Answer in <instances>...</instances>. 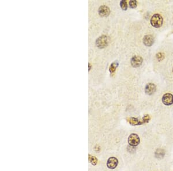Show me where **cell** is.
Here are the masks:
<instances>
[{
  "label": "cell",
  "instance_id": "6da1fadb",
  "mask_svg": "<svg viewBox=\"0 0 173 171\" xmlns=\"http://www.w3.org/2000/svg\"><path fill=\"white\" fill-rule=\"evenodd\" d=\"M163 22V17L159 14H154V16H152L151 19V24L152 26L156 28H160L162 26Z\"/></svg>",
  "mask_w": 173,
  "mask_h": 171
},
{
  "label": "cell",
  "instance_id": "7a4b0ae2",
  "mask_svg": "<svg viewBox=\"0 0 173 171\" xmlns=\"http://www.w3.org/2000/svg\"><path fill=\"white\" fill-rule=\"evenodd\" d=\"M128 142L130 146L132 147H136L139 145L140 142V139L137 134L133 133L129 136Z\"/></svg>",
  "mask_w": 173,
  "mask_h": 171
},
{
  "label": "cell",
  "instance_id": "3957f363",
  "mask_svg": "<svg viewBox=\"0 0 173 171\" xmlns=\"http://www.w3.org/2000/svg\"><path fill=\"white\" fill-rule=\"evenodd\" d=\"M109 43V38L106 35H102L96 41V45L99 48L106 47Z\"/></svg>",
  "mask_w": 173,
  "mask_h": 171
},
{
  "label": "cell",
  "instance_id": "277c9868",
  "mask_svg": "<svg viewBox=\"0 0 173 171\" xmlns=\"http://www.w3.org/2000/svg\"><path fill=\"white\" fill-rule=\"evenodd\" d=\"M118 164V160L115 157H110L107 161V167L109 169L114 170L117 168Z\"/></svg>",
  "mask_w": 173,
  "mask_h": 171
},
{
  "label": "cell",
  "instance_id": "5b68a950",
  "mask_svg": "<svg viewBox=\"0 0 173 171\" xmlns=\"http://www.w3.org/2000/svg\"><path fill=\"white\" fill-rule=\"evenodd\" d=\"M143 58L138 55H135L131 59V65L134 68L139 67L143 63Z\"/></svg>",
  "mask_w": 173,
  "mask_h": 171
},
{
  "label": "cell",
  "instance_id": "8992f818",
  "mask_svg": "<svg viewBox=\"0 0 173 171\" xmlns=\"http://www.w3.org/2000/svg\"><path fill=\"white\" fill-rule=\"evenodd\" d=\"M162 102L166 105H170L173 104V95L170 93H166L162 97Z\"/></svg>",
  "mask_w": 173,
  "mask_h": 171
},
{
  "label": "cell",
  "instance_id": "52a82bcc",
  "mask_svg": "<svg viewBox=\"0 0 173 171\" xmlns=\"http://www.w3.org/2000/svg\"><path fill=\"white\" fill-rule=\"evenodd\" d=\"M98 13L102 17H107L110 14V10L108 6L106 5H102L99 8Z\"/></svg>",
  "mask_w": 173,
  "mask_h": 171
},
{
  "label": "cell",
  "instance_id": "ba28073f",
  "mask_svg": "<svg viewBox=\"0 0 173 171\" xmlns=\"http://www.w3.org/2000/svg\"><path fill=\"white\" fill-rule=\"evenodd\" d=\"M156 89V88L154 84L149 83L145 86V92L146 94H147L148 95H151L155 92Z\"/></svg>",
  "mask_w": 173,
  "mask_h": 171
},
{
  "label": "cell",
  "instance_id": "9c48e42d",
  "mask_svg": "<svg viewBox=\"0 0 173 171\" xmlns=\"http://www.w3.org/2000/svg\"><path fill=\"white\" fill-rule=\"evenodd\" d=\"M143 42L146 46L150 47L154 43V38L151 35H146L143 38Z\"/></svg>",
  "mask_w": 173,
  "mask_h": 171
},
{
  "label": "cell",
  "instance_id": "30bf717a",
  "mask_svg": "<svg viewBox=\"0 0 173 171\" xmlns=\"http://www.w3.org/2000/svg\"><path fill=\"white\" fill-rule=\"evenodd\" d=\"M128 122L130 123V125L131 126H138V125H141L143 123L141 121H139L137 118H130L128 119Z\"/></svg>",
  "mask_w": 173,
  "mask_h": 171
},
{
  "label": "cell",
  "instance_id": "8fae6325",
  "mask_svg": "<svg viewBox=\"0 0 173 171\" xmlns=\"http://www.w3.org/2000/svg\"><path fill=\"white\" fill-rule=\"evenodd\" d=\"M165 152L163 149H161V148H159L158 149L155 153V156L156 159H163L164 157H165Z\"/></svg>",
  "mask_w": 173,
  "mask_h": 171
},
{
  "label": "cell",
  "instance_id": "7c38bea8",
  "mask_svg": "<svg viewBox=\"0 0 173 171\" xmlns=\"http://www.w3.org/2000/svg\"><path fill=\"white\" fill-rule=\"evenodd\" d=\"M118 65H119V63L117 61H115V62H113L110 65V66L109 67V71H110V73L111 74H113V73H114V72H116V69H117Z\"/></svg>",
  "mask_w": 173,
  "mask_h": 171
},
{
  "label": "cell",
  "instance_id": "4fadbf2b",
  "mask_svg": "<svg viewBox=\"0 0 173 171\" xmlns=\"http://www.w3.org/2000/svg\"><path fill=\"white\" fill-rule=\"evenodd\" d=\"M88 160L89 163L92 165H96L98 164V160L97 159V158L95 156H93L91 154H89L88 156Z\"/></svg>",
  "mask_w": 173,
  "mask_h": 171
},
{
  "label": "cell",
  "instance_id": "5bb4252c",
  "mask_svg": "<svg viewBox=\"0 0 173 171\" xmlns=\"http://www.w3.org/2000/svg\"><path fill=\"white\" fill-rule=\"evenodd\" d=\"M120 6L123 10H127L128 9L127 2L125 0H122L120 2Z\"/></svg>",
  "mask_w": 173,
  "mask_h": 171
},
{
  "label": "cell",
  "instance_id": "9a60e30c",
  "mask_svg": "<svg viewBox=\"0 0 173 171\" xmlns=\"http://www.w3.org/2000/svg\"><path fill=\"white\" fill-rule=\"evenodd\" d=\"M151 119V118H150V116L148 115H145L143 118V120L141 121L143 123H148L149 122V121H150Z\"/></svg>",
  "mask_w": 173,
  "mask_h": 171
},
{
  "label": "cell",
  "instance_id": "2e32d148",
  "mask_svg": "<svg viewBox=\"0 0 173 171\" xmlns=\"http://www.w3.org/2000/svg\"><path fill=\"white\" fill-rule=\"evenodd\" d=\"M130 8H135L137 6V1L134 0H131L129 2Z\"/></svg>",
  "mask_w": 173,
  "mask_h": 171
},
{
  "label": "cell",
  "instance_id": "e0dca14e",
  "mask_svg": "<svg viewBox=\"0 0 173 171\" xmlns=\"http://www.w3.org/2000/svg\"><path fill=\"white\" fill-rule=\"evenodd\" d=\"M156 58H157L158 60H159V61H161L162 59H163V58H164V55L162 53H161V52H159L158 54H156Z\"/></svg>",
  "mask_w": 173,
  "mask_h": 171
},
{
  "label": "cell",
  "instance_id": "ac0fdd59",
  "mask_svg": "<svg viewBox=\"0 0 173 171\" xmlns=\"http://www.w3.org/2000/svg\"><path fill=\"white\" fill-rule=\"evenodd\" d=\"M89 70H91V64L90 63H89Z\"/></svg>",
  "mask_w": 173,
  "mask_h": 171
},
{
  "label": "cell",
  "instance_id": "d6986e66",
  "mask_svg": "<svg viewBox=\"0 0 173 171\" xmlns=\"http://www.w3.org/2000/svg\"></svg>",
  "mask_w": 173,
  "mask_h": 171
}]
</instances>
